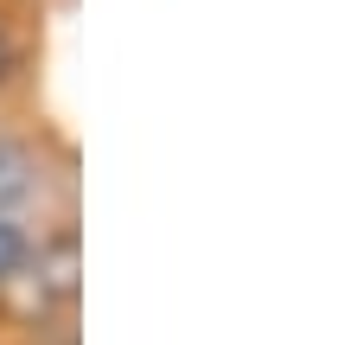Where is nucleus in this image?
Masks as SVG:
<instances>
[{
	"label": "nucleus",
	"mask_w": 357,
	"mask_h": 345,
	"mask_svg": "<svg viewBox=\"0 0 357 345\" xmlns=\"http://www.w3.org/2000/svg\"><path fill=\"white\" fill-rule=\"evenodd\" d=\"M20 275L32 281V300H38V307H70V300H77V237L64 230V237H52L45 249H26Z\"/></svg>",
	"instance_id": "1"
},
{
	"label": "nucleus",
	"mask_w": 357,
	"mask_h": 345,
	"mask_svg": "<svg viewBox=\"0 0 357 345\" xmlns=\"http://www.w3.org/2000/svg\"><path fill=\"white\" fill-rule=\"evenodd\" d=\"M26 192H32V154H26L20 141L0 135V218H7Z\"/></svg>",
	"instance_id": "2"
},
{
	"label": "nucleus",
	"mask_w": 357,
	"mask_h": 345,
	"mask_svg": "<svg viewBox=\"0 0 357 345\" xmlns=\"http://www.w3.org/2000/svg\"><path fill=\"white\" fill-rule=\"evenodd\" d=\"M26 249H32V243L20 237V224H13V218H0V288H7V281L20 275V263H26Z\"/></svg>",
	"instance_id": "3"
},
{
	"label": "nucleus",
	"mask_w": 357,
	"mask_h": 345,
	"mask_svg": "<svg viewBox=\"0 0 357 345\" xmlns=\"http://www.w3.org/2000/svg\"><path fill=\"white\" fill-rule=\"evenodd\" d=\"M7 77H13V38L0 32V83H7Z\"/></svg>",
	"instance_id": "4"
}]
</instances>
